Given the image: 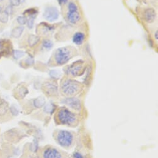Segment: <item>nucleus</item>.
Wrapping results in <instances>:
<instances>
[{"label":"nucleus","mask_w":158,"mask_h":158,"mask_svg":"<svg viewBox=\"0 0 158 158\" xmlns=\"http://www.w3.org/2000/svg\"><path fill=\"white\" fill-rule=\"evenodd\" d=\"M10 3L12 6H19L21 4V0H10Z\"/></svg>","instance_id":"21"},{"label":"nucleus","mask_w":158,"mask_h":158,"mask_svg":"<svg viewBox=\"0 0 158 158\" xmlns=\"http://www.w3.org/2000/svg\"><path fill=\"white\" fill-rule=\"evenodd\" d=\"M42 158H63V156L57 149L49 147L43 151Z\"/></svg>","instance_id":"6"},{"label":"nucleus","mask_w":158,"mask_h":158,"mask_svg":"<svg viewBox=\"0 0 158 158\" xmlns=\"http://www.w3.org/2000/svg\"><path fill=\"white\" fill-rule=\"evenodd\" d=\"M24 30V27L22 26H18L14 28L11 31V36L14 37V38H19V37L22 35Z\"/></svg>","instance_id":"11"},{"label":"nucleus","mask_w":158,"mask_h":158,"mask_svg":"<svg viewBox=\"0 0 158 158\" xmlns=\"http://www.w3.org/2000/svg\"><path fill=\"white\" fill-rule=\"evenodd\" d=\"M9 18V14L5 11L0 12V22H1L2 23H6L8 21Z\"/></svg>","instance_id":"14"},{"label":"nucleus","mask_w":158,"mask_h":158,"mask_svg":"<svg viewBox=\"0 0 158 158\" xmlns=\"http://www.w3.org/2000/svg\"><path fill=\"white\" fill-rule=\"evenodd\" d=\"M75 54V49L73 47H63L56 50L54 59L57 64L62 65L66 64Z\"/></svg>","instance_id":"1"},{"label":"nucleus","mask_w":158,"mask_h":158,"mask_svg":"<svg viewBox=\"0 0 158 158\" xmlns=\"http://www.w3.org/2000/svg\"><path fill=\"white\" fill-rule=\"evenodd\" d=\"M3 49V41L2 40H0V52L2 51Z\"/></svg>","instance_id":"24"},{"label":"nucleus","mask_w":158,"mask_h":158,"mask_svg":"<svg viewBox=\"0 0 158 158\" xmlns=\"http://www.w3.org/2000/svg\"><path fill=\"white\" fill-rule=\"evenodd\" d=\"M81 68H82V67L80 65H77L76 66H74L71 69V73H72V75H73V76H77V75L81 70Z\"/></svg>","instance_id":"17"},{"label":"nucleus","mask_w":158,"mask_h":158,"mask_svg":"<svg viewBox=\"0 0 158 158\" xmlns=\"http://www.w3.org/2000/svg\"><path fill=\"white\" fill-rule=\"evenodd\" d=\"M53 46H54V44H53L52 41L50 40H44L43 43H42V46L43 47V49H45L46 50H50L52 48Z\"/></svg>","instance_id":"13"},{"label":"nucleus","mask_w":158,"mask_h":158,"mask_svg":"<svg viewBox=\"0 0 158 158\" xmlns=\"http://www.w3.org/2000/svg\"><path fill=\"white\" fill-rule=\"evenodd\" d=\"M16 20H17L18 23L20 24L21 26L25 25L26 24H27V19L24 16H19L17 18Z\"/></svg>","instance_id":"18"},{"label":"nucleus","mask_w":158,"mask_h":158,"mask_svg":"<svg viewBox=\"0 0 158 158\" xmlns=\"http://www.w3.org/2000/svg\"><path fill=\"white\" fill-rule=\"evenodd\" d=\"M59 11L54 6H48L44 10L43 17L46 20L53 22L58 19L59 17Z\"/></svg>","instance_id":"5"},{"label":"nucleus","mask_w":158,"mask_h":158,"mask_svg":"<svg viewBox=\"0 0 158 158\" xmlns=\"http://www.w3.org/2000/svg\"><path fill=\"white\" fill-rule=\"evenodd\" d=\"M4 1V0H0V1Z\"/></svg>","instance_id":"27"},{"label":"nucleus","mask_w":158,"mask_h":158,"mask_svg":"<svg viewBox=\"0 0 158 158\" xmlns=\"http://www.w3.org/2000/svg\"><path fill=\"white\" fill-rule=\"evenodd\" d=\"M25 54L24 52L22 50H14L12 52V56L14 59H18L21 57H22Z\"/></svg>","instance_id":"16"},{"label":"nucleus","mask_w":158,"mask_h":158,"mask_svg":"<svg viewBox=\"0 0 158 158\" xmlns=\"http://www.w3.org/2000/svg\"><path fill=\"white\" fill-rule=\"evenodd\" d=\"M67 19L69 21L70 23L72 24H77L81 19V14L79 11L68 12Z\"/></svg>","instance_id":"7"},{"label":"nucleus","mask_w":158,"mask_h":158,"mask_svg":"<svg viewBox=\"0 0 158 158\" xmlns=\"http://www.w3.org/2000/svg\"><path fill=\"white\" fill-rule=\"evenodd\" d=\"M28 44L30 47H34L40 41V37L37 35L31 34L28 37Z\"/></svg>","instance_id":"10"},{"label":"nucleus","mask_w":158,"mask_h":158,"mask_svg":"<svg viewBox=\"0 0 158 158\" xmlns=\"http://www.w3.org/2000/svg\"><path fill=\"white\" fill-rule=\"evenodd\" d=\"M74 158H83V157L80 153H76L74 154Z\"/></svg>","instance_id":"23"},{"label":"nucleus","mask_w":158,"mask_h":158,"mask_svg":"<svg viewBox=\"0 0 158 158\" xmlns=\"http://www.w3.org/2000/svg\"><path fill=\"white\" fill-rule=\"evenodd\" d=\"M57 140L60 145L63 147L70 146L73 141V134L68 131L61 130L58 132L57 136Z\"/></svg>","instance_id":"4"},{"label":"nucleus","mask_w":158,"mask_h":158,"mask_svg":"<svg viewBox=\"0 0 158 158\" xmlns=\"http://www.w3.org/2000/svg\"><path fill=\"white\" fill-rule=\"evenodd\" d=\"M1 10H2V7L0 6V12H1Z\"/></svg>","instance_id":"26"},{"label":"nucleus","mask_w":158,"mask_h":158,"mask_svg":"<svg viewBox=\"0 0 158 158\" xmlns=\"http://www.w3.org/2000/svg\"><path fill=\"white\" fill-rule=\"evenodd\" d=\"M85 39L86 36L83 33L77 32L73 35V41L75 44L78 45V46H80V45L83 44L85 41Z\"/></svg>","instance_id":"9"},{"label":"nucleus","mask_w":158,"mask_h":158,"mask_svg":"<svg viewBox=\"0 0 158 158\" xmlns=\"http://www.w3.org/2000/svg\"><path fill=\"white\" fill-rule=\"evenodd\" d=\"M156 13L154 9L148 8L144 12V19L148 23H152L156 19Z\"/></svg>","instance_id":"8"},{"label":"nucleus","mask_w":158,"mask_h":158,"mask_svg":"<svg viewBox=\"0 0 158 158\" xmlns=\"http://www.w3.org/2000/svg\"><path fill=\"white\" fill-rule=\"evenodd\" d=\"M58 2L60 5L63 6L68 3V0H58Z\"/></svg>","instance_id":"22"},{"label":"nucleus","mask_w":158,"mask_h":158,"mask_svg":"<svg viewBox=\"0 0 158 158\" xmlns=\"http://www.w3.org/2000/svg\"><path fill=\"white\" fill-rule=\"evenodd\" d=\"M154 37H155L156 40H158V32H157V31H156L155 34H154Z\"/></svg>","instance_id":"25"},{"label":"nucleus","mask_w":158,"mask_h":158,"mask_svg":"<svg viewBox=\"0 0 158 158\" xmlns=\"http://www.w3.org/2000/svg\"><path fill=\"white\" fill-rule=\"evenodd\" d=\"M24 14H27L29 15L30 16H35L37 14V10L35 8H31V9H27L26 11H24Z\"/></svg>","instance_id":"20"},{"label":"nucleus","mask_w":158,"mask_h":158,"mask_svg":"<svg viewBox=\"0 0 158 158\" xmlns=\"http://www.w3.org/2000/svg\"><path fill=\"white\" fill-rule=\"evenodd\" d=\"M67 103L70 106L74 108L79 109L80 107V102L76 99H69L67 100Z\"/></svg>","instance_id":"12"},{"label":"nucleus","mask_w":158,"mask_h":158,"mask_svg":"<svg viewBox=\"0 0 158 158\" xmlns=\"http://www.w3.org/2000/svg\"><path fill=\"white\" fill-rule=\"evenodd\" d=\"M57 119L62 125H71L77 121L76 116L69 110L66 108L60 109L57 114Z\"/></svg>","instance_id":"2"},{"label":"nucleus","mask_w":158,"mask_h":158,"mask_svg":"<svg viewBox=\"0 0 158 158\" xmlns=\"http://www.w3.org/2000/svg\"><path fill=\"white\" fill-rule=\"evenodd\" d=\"M81 88V87L79 83L71 79L65 80L62 84V92L68 96L77 94L80 92Z\"/></svg>","instance_id":"3"},{"label":"nucleus","mask_w":158,"mask_h":158,"mask_svg":"<svg viewBox=\"0 0 158 158\" xmlns=\"http://www.w3.org/2000/svg\"><path fill=\"white\" fill-rule=\"evenodd\" d=\"M34 20H35V16H31L29 17V19H27V25L28 28L29 29H32L34 27Z\"/></svg>","instance_id":"19"},{"label":"nucleus","mask_w":158,"mask_h":158,"mask_svg":"<svg viewBox=\"0 0 158 158\" xmlns=\"http://www.w3.org/2000/svg\"><path fill=\"white\" fill-rule=\"evenodd\" d=\"M68 12H72V11H78V5L75 3L74 2H70L68 4Z\"/></svg>","instance_id":"15"}]
</instances>
